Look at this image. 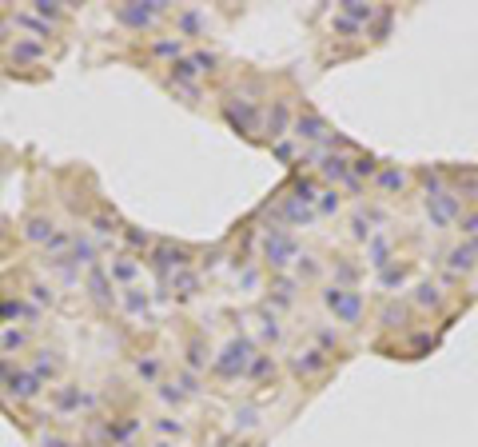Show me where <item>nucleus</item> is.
<instances>
[{"label":"nucleus","instance_id":"0eeeda50","mask_svg":"<svg viewBox=\"0 0 478 447\" xmlns=\"http://www.w3.org/2000/svg\"><path fill=\"white\" fill-rule=\"evenodd\" d=\"M410 300L423 307V311H431V307L442 304V283H434V280H419V283H414V296H410Z\"/></svg>","mask_w":478,"mask_h":447},{"label":"nucleus","instance_id":"f257e3e1","mask_svg":"<svg viewBox=\"0 0 478 447\" xmlns=\"http://www.w3.org/2000/svg\"><path fill=\"white\" fill-rule=\"evenodd\" d=\"M323 307L335 316V324H343V328H359V320H363V296L351 283L323 288Z\"/></svg>","mask_w":478,"mask_h":447},{"label":"nucleus","instance_id":"f03ea898","mask_svg":"<svg viewBox=\"0 0 478 447\" xmlns=\"http://www.w3.org/2000/svg\"><path fill=\"white\" fill-rule=\"evenodd\" d=\"M251 359H255V352H251V340L231 335L228 344L220 348V355H211V372H215L220 379H228V383H235L239 376H248Z\"/></svg>","mask_w":478,"mask_h":447},{"label":"nucleus","instance_id":"39448f33","mask_svg":"<svg viewBox=\"0 0 478 447\" xmlns=\"http://www.w3.org/2000/svg\"><path fill=\"white\" fill-rule=\"evenodd\" d=\"M291 372L295 376H303V372H331V355L323 352V348H315V344H303L291 355Z\"/></svg>","mask_w":478,"mask_h":447},{"label":"nucleus","instance_id":"20e7f679","mask_svg":"<svg viewBox=\"0 0 478 447\" xmlns=\"http://www.w3.org/2000/svg\"><path fill=\"white\" fill-rule=\"evenodd\" d=\"M410 184H414V176H410V172H403L399 164H379V172H375V192H379L383 200L399 196V192H407Z\"/></svg>","mask_w":478,"mask_h":447},{"label":"nucleus","instance_id":"423d86ee","mask_svg":"<svg viewBox=\"0 0 478 447\" xmlns=\"http://www.w3.org/2000/svg\"><path fill=\"white\" fill-rule=\"evenodd\" d=\"M120 307H124L132 320H144V316L152 311V296H148L140 283H132V288H120Z\"/></svg>","mask_w":478,"mask_h":447},{"label":"nucleus","instance_id":"7ed1b4c3","mask_svg":"<svg viewBox=\"0 0 478 447\" xmlns=\"http://www.w3.org/2000/svg\"><path fill=\"white\" fill-rule=\"evenodd\" d=\"M104 268H108L112 283H120V288H132L144 276V259H136L132 252H116L112 259H104Z\"/></svg>","mask_w":478,"mask_h":447}]
</instances>
